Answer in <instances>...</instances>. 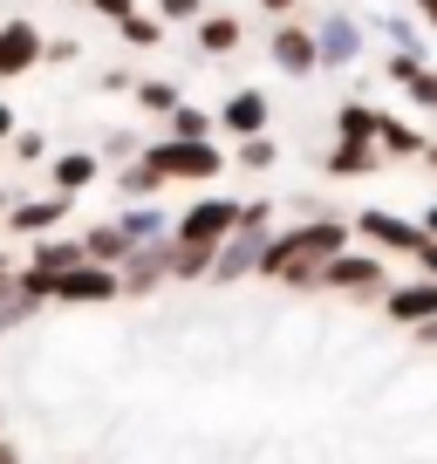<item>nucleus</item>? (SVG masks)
I'll use <instances>...</instances> for the list:
<instances>
[{
	"instance_id": "f257e3e1",
	"label": "nucleus",
	"mask_w": 437,
	"mask_h": 464,
	"mask_svg": "<svg viewBox=\"0 0 437 464\" xmlns=\"http://www.w3.org/2000/svg\"><path fill=\"white\" fill-rule=\"evenodd\" d=\"M349 246V218H301V226L267 232L260 260H253V280H274V287L307 294L321 280V266Z\"/></svg>"
},
{
	"instance_id": "f03ea898",
	"label": "nucleus",
	"mask_w": 437,
	"mask_h": 464,
	"mask_svg": "<svg viewBox=\"0 0 437 464\" xmlns=\"http://www.w3.org/2000/svg\"><path fill=\"white\" fill-rule=\"evenodd\" d=\"M137 158H144L164 185H212L218 171H233L218 137H199V144H185V137H158V144H144Z\"/></svg>"
},
{
	"instance_id": "7ed1b4c3",
	"label": "nucleus",
	"mask_w": 437,
	"mask_h": 464,
	"mask_svg": "<svg viewBox=\"0 0 437 464\" xmlns=\"http://www.w3.org/2000/svg\"><path fill=\"white\" fill-rule=\"evenodd\" d=\"M390 280H396V274H390V260H383V253H369V246H355V239H349V246H342L335 260L321 266V280H315V287L342 294V301H369V307H376Z\"/></svg>"
},
{
	"instance_id": "20e7f679",
	"label": "nucleus",
	"mask_w": 437,
	"mask_h": 464,
	"mask_svg": "<svg viewBox=\"0 0 437 464\" xmlns=\"http://www.w3.org/2000/svg\"><path fill=\"white\" fill-rule=\"evenodd\" d=\"M307 28H315V69H355L369 55V28H363L355 7H328Z\"/></svg>"
},
{
	"instance_id": "39448f33",
	"label": "nucleus",
	"mask_w": 437,
	"mask_h": 464,
	"mask_svg": "<svg viewBox=\"0 0 437 464\" xmlns=\"http://www.w3.org/2000/svg\"><path fill=\"white\" fill-rule=\"evenodd\" d=\"M349 239H355V246H369V253H383V260H410L423 232H417V218L390 212V205H363V212L349 218Z\"/></svg>"
},
{
	"instance_id": "423d86ee",
	"label": "nucleus",
	"mask_w": 437,
	"mask_h": 464,
	"mask_svg": "<svg viewBox=\"0 0 437 464\" xmlns=\"http://www.w3.org/2000/svg\"><path fill=\"white\" fill-rule=\"evenodd\" d=\"M233 218H239V198H226V191H199L185 212H171V239H178V246H205V253H212L218 239L233 232Z\"/></svg>"
},
{
	"instance_id": "0eeeda50",
	"label": "nucleus",
	"mask_w": 437,
	"mask_h": 464,
	"mask_svg": "<svg viewBox=\"0 0 437 464\" xmlns=\"http://www.w3.org/2000/svg\"><path fill=\"white\" fill-rule=\"evenodd\" d=\"M48 301L55 307H110V301H123L117 266H96V260L62 266V274H48Z\"/></svg>"
},
{
	"instance_id": "6e6552de",
	"label": "nucleus",
	"mask_w": 437,
	"mask_h": 464,
	"mask_svg": "<svg viewBox=\"0 0 437 464\" xmlns=\"http://www.w3.org/2000/svg\"><path fill=\"white\" fill-rule=\"evenodd\" d=\"M212 130H218V144H239V137H260V130H274V96L267 89H233V96L212 110Z\"/></svg>"
},
{
	"instance_id": "1a4fd4ad",
	"label": "nucleus",
	"mask_w": 437,
	"mask_h": 464,
	"mask_svg": "<svg viewBox=\"0 0 437 464\" xmlns=\"http://www.w3.org/2000/svg\"><path fill=\"white\" fill-rule=\"evenodd\" d=\"M42 42H48V28L34 14H7L0 21V82H21V75L42 69Z\"/></svg>"
},
{
	"instance_id": "9d476101",
	"label": "nucleus",
	"mask_w": 437,
	"mask_h": 464,
	"mask_svg": "<svg viewBox=\"0 0 437 464\" xmlns=\"http://www.w3.org/2000/svg\"><path fill=\"white\" fill-rule=\"evenodd\" d=\"M267 232H274V226H233V232L212 246V266H205V280H212V287H233V280H247L253 260H260V246H267Z\"/></svg>"
},
{
	"instance_id": "9b49d317",
	"label": "nucleus",
	"mask_w": 437,
	"mask_h": 464,
	"mask_svg": "<svg viewBox=\"0 0 437 464\" xmlns=\"http://www.w3.org/2000/svg\"><path fill=\"white\" fill-rule=\"evenodd\" d=\"M267 62H274L280 75H315V28H307L301 14L294 21H267Z\"/></svg>"
},
{
	"instance_id": "f8f14e48",
	"label": "nucleus",
	"mask_w": 437,
	"mask_h": 464,
	"mask_svg": "<svg viewBox=\"0 0 437 464\" xmlns=\"http://www.w3.org/2000/svg\"><path fill=\"white\" fill-rule=\"evenodd\" d=\"M0 218H7V232H21V239H42V232H55V226H69V218H75V198L42 191V198H15Z\"/></svg>"
},
{
	"instance_id": "ddd939ff",
	"label": "nucleus",
	"mask_w": 437,
	"mask_h": 464,
	"mask_svg": "<svg viewBox=\"0 0 437 464\" xmlns=\"http://www.w3.org/2000/svg\"><path fill=\"white\" fill-rule=\"evenodd\" d=\"M383 321H396V328H417V321H431L437 314V280H390V287H383Z\"/></svg>"
},
{
	"instance_id": "4468645a",
	"label": "nucleus",
	"mask_w": 437,
	"mask_h": 464,
	"mask_svg": "<svg viewBox=\"0 0 437 464\" xmlns=\"http://www.w3.org/2000/svg\"><path fill=\"white\" fill-rule=\"evenodd\" d=\"M363 28H369V42H383V48H396V55H423L431 62V34H423V21L417 14H396V7H383V14H363Z\"/></svg>"
},
{
	"instance_id": "2eb2a0df",
	"label": "nucleus",
	"mask_w": 437,
	"mask_h": 464,
	"mask_svg": "<svg viewBox=\"0 0 437 464\" xmlns=\"http://www.w3.org/2000/svg\"><path fill=\"white\" fill-rule=\"evenodd\" d=\"M164 246H171V232H164V239H151V246H131V253L117 260V287H123V294H158L164 280H171Z\"/></svg>"
},
{
	"instance_id": "dca6fc26",
	"label": "nucleus",
	"mask_w": 437,
	"mask_h": 464,
	"mask_svg": "<svg viewBox=\"0 0 437 464\" xmlns=\"http://www.w3.org/2000/svg\"><path fill=\"white\" fill-rule=\"evenodd\" d=\"M321 171L328 178H342V185H355V178H376V171H390V158H383L369 137H335L328 144V158H321Z\"/></svg>"
},
{
	"instance_id": "f3484780",
	"label": "nucleus",
	"mask_w": 437,
	"mask_h": 464,
	"mask_svg": "<svg viewBox=\"0 0 437 464\" xmlns=\"http://www.w3.org/2000/svg\"><path fill=\"white\" fill-rule=\"evenodd\" d=\"M42 171H48V191H62V198H83V191L96 185V178L110 171V164H102L96 150H55V158H48Z\"/></svg>"
},
{
	"instance_id": "a211bd4d",
	"label": "nucleus",
	"mask_w": 437,
	"mask_h": 464,
	"mask_svg": "<svg viewBox=\"0 0 437 464\" xmlns=\"http://www.w3.org/2000/svg\"><path fill=\"white\" fill-rule=\"evenodd\" d=\"M191 42H199V55H233V48L239 42H247V21H239V14H226V7H205V14L199 21H191Z\"/></svg>"
},
{
	"instance_id": "6ab92c4d",
	"label": "nucleus",
	"mask_w": 437,
	"mask_h": 464,
	"mask_svg": "<svg viewBox=\"0 0 437 464\" xmlns=\"http://www.w3.org/2000/svg\"><path fill=\"white\" fill-rule=\"evenodd\" d=\"M117 232L131 239V246H151V239H164L171 232V212H164V198H137L117 212Z\"/></svg>"
},
{
	"instance_id": "aec40b11",
	"label": "nucleus",
	"mask_w": 437,
	"mask_h": 464,
	"mask_svg": "<svg viewBox=\"0 0 437 464\" xmlns=\"http://www.w3.org/2000/svg\"><path fill=\"white\" fill-rule=\"evenodd\" d=\"M376 150L390 164H417V150H423V130L410 123V116H390L383 110V123H376Z\"/></svg>"
},
{
	"instance_id": "412c9836",
	"label": "nucleus",
	"mask_w": 437,
	"mask_h": 464,
	"mask_svg": "<svg viewBox=\"0 0 437 464\" xmlns=\"http://www.w3.org/2000/svg\"><path fill=\"white\" fill-rule=\"evenodd\" d=\"M110 191H117V205H137V198H164V178L151 171L144 158H131V164H117V171H110Z\"/></svg>"
},
{
	"instance_id": "4be33fe9",
	"label": "nucleus",
	"mask_w": 437,
	"mask_h": 464,
	"mask_svg": "<svg viewBox=\"0 0 437 464\" xmlns=\"http://www.w3.org/2000/svg\"><path fill=\"white\" fill-rule=\"evenodd\" d=\"M75 246H83V260H96V266H117L123 253H131V239L117 232V218H102V226H83V232H75Z\"/></svg>"
},
{
	"instance_id": "5701e85b",
	"label": "nucleus",
	"mask_w": 437,
	"mask_h": 464,
	"mask_svg": "<svg viewBox=\"0 0 437 464\" xmlns=\"http://www.w3.org/2000/svg\"><path fill=\"white\" fill-rule=\"evenodd\" d=\"M226 164H233V171H274V164H280V137L274 130L239 137V144H226Z\"/></svg>"
},
{
	"instance_id": "b1692460",
	"label": "nucleus",
	"mask_w": 437,
	"mask_h": 464,
	"mask_svg": "<svg viewBox=\"0 0 437 464\" xmlns=\"http://www.w3.org/2000/svg\"><path fill=\"white\" fill-rule=\"evenodd\" d=\"M131 96H137V110H144V116H171L178 102H185V89H178L171 75H137Z\"/></svg>"
},
{
	"instance_id": "393cba45",
	"label": "nucleus",
	"mask_w": 437,
	"mask_h": 464,
	"mask_svg": "<svg viewBox=\"0 0 437 464\" xmlns=\"http://www.w3.org/2000/svg\"><path fill=\"white\" fill-rule=\"evenodd\" d=\"M376 123H383V110H376L369 96L335 102V137H369V144H376Z\"/></svg>"
},
{
	"instance_id": "a878e982",
	"label": "nucleus",
	"mask_w": 437,
	"mask_h": 464,
	"mask_svg": "<svg viewBox=\"0 0 437 464\" xmlns=\"http://www.w3.org/2000/svg\"><path fill=\"white\" fill-rule=\"evenodd\" d=\"M83 260V246L75 239H62V232H42V239H28V266H42V274H62V266Z\"/></svg>"
},
{
	"instance_id": "bb28decb",
	"label": "nucleus",
	"mask_w": 437,
	"mask_h": 464,
	"mask_svg": "<svg viewBox=\"0 0 437 464\" xmlns=\"http://www.w3.org/2000/svg\"><path fill=\"white\" fill-rule=\"evenodd\" d=\"M117 34H123V48H137V55H144V48H164V21L151 14V7L123 14V21H117Z\"/></svg>"
},
{
	"instance_id": "cd10ccee",
	"label": "nucleus",
	"mask_w": 437,
	"mask_h": 464,
	"mask_svg": "<svg viewBox=\"0 0 437 464\" xmlns=\"http://www.w3.org/2000/svg\"><path fill=\"white\" fill-rule=\"evenodd\" d=\"M164 137H185V144H199V137H218V130H212V110H199V102H178V110L164 116Z\"/></svg>"
},
{
	"instance_id": "c85d7f7f",
	"label": "nucleus",
	"mask_w": 437,
	"mask_h": 464,
	"mask_svg": "<svg viewBox=\"0 0 437 464\" xmlns=\"http://www.w3.org/2000/svg\"><path fill=\"white\" fill-rule=\"evenodd\" d=\"M0 150H7V158H15L21 171H42V164H48V137H42V130H15Z\"/></svg>"
},
{
	"instance_id": "c756f323",
	"label": "nucleus",
	"mask_w": 437,
	"mask_h": 464,
	"mask_svg": "<svg viewBox=\"0 0 437 464\" xmlns=\"http://www.w3.org/2000/svg\"><path fill=\"white\" fill-rule=\"evenodd\" d=\"M164 266H171V280H205V266H212V253L205 246H164Z\"/></svg>"
},
{
	"instance_id": "7c9ffc66",
	"label": "nucleus",
	"mask_w": 437,
	"mask_h": 464,
	"mask_svg": "<svg viewBox=\"0 0 437 464\" xmlns=\"http://www.w3.org/2000/svg\"><path fill=\"white\" fill-rule=\"evenodd\" d=\"M403 96H410V110H417V116H437V62H423V69L410 75Z\"/></svg>"
},
{
	"instance_id": "2f4dec72",
	"label": "nucleus",
	"mask_w": 437,
	"mask_h": 464,
	"mask_svg": "<svg viewBox=\"0 0 437 464\" xmlns=\"http://www.w3.org/2000/svg\"><path fill=\"white\" fill-rule=\"evenodd\" d=\"M137 150H144V137H137V130H110V137L96 144V158H102V164H131Z\"/></svg>"
},
{
	"instance_id": "473e14b6",
	"label": "nucleus",
	"mask_w": 437,
	"mask_h": 464,
	"mask_svg": "<svg viewBox=\"0 0 437 464\" xmlns=\"http://www.w3.org/2000/svg\"><path fill=\"white\" fill-rule=\"evenodd\" d=\"M151 14H158L164 28H191V21L205 14V0H151Z\"/></svg>"
},
{
	"instance_id": "72a5a7b5",
	"label": "nucleus",
	"mask_w": 437,
	"mask_h": 464,
	"mask_svg": "<svg viewBox=\"0 0 437 464\" xmlns=\"http://www.w3.org/2000/svg\"><path fill=\"white\" fill-rule=\"evenodd\" d=\"M376 69H383V82H390V89H403V82H410V75H417V69H423V55H396V48H390V55H383V62H376Z\"/></svg>"
},
{
	"instance_id": "f704fd0d",
	"label": "nucleus",
	"mask_w": 437,
	"mask_h": 464,
	"mask_svg": "<svg viewBox=\"0 0 437 464\" xmlns=\"http://www.w3.org/2000/svg\"><path fill=\"white\" fill-rule=\"evenodd\" d=\"M75 55H83L75 34H48V42H42V62H55V69H62V62H75Z\"/></svg>"
},
{
	"instance_id": "c9c22d12",
	"label": "nucleus",
	"mask_w": 437,
	"mask_h": 464,
	"mask_svg": "<svg viewBox=\"0 0 437 464\" xmlns=\"http://www.w3.org/2000/svg\"><path fill=\"white\" fill-rule=\"evenodd\" d=\"M233 226H274V198H239V218Z\"/></svg>"
},
{
	"instance_id": "e433bc0d",
	"label": "nucleus",
	"mask_w": 437,
	"mask_h": 464,
	"mask_svg": "<svg viewBox=\"0 0 437 464\" xmlns=\"http://www.w3.org/2000/svg\"><path fill=\"white\" fill-rule=\"evenodd\" d=\"M83 7H89L96 21H110V28H117L123 14H137V0H83Z\"/></svg>"
},
{
	"instance_id": "4c0bfd02",
	"label": "nucleus",
	"mask_w": 437,
	"mask_h": 464,
	"mask_svg": "<svg viewBox=\"0 0 437 464\" xmlns=\"http://www.w3.org/2000/svg\"><path fill=\"white\" fill-rule=\"evenodd\" d=\"M137 69H102V96H131Z\"/></svg>"
},
{
	"instance_id": "58836bf2",
	"label": "nucleus",
	"mask_w": 437,
	"mask_h": 464,
	"mask_svg": "<svg viewBox=\"0 0 437 464\" xmlns=\"http://www.w3.org/2000/svg\"><path fill=\"white\" fill-rule=\"evenodd\" d=\"M410 260H417L423 280H437V239H417V253H410Z\"/></svg>"
},
{
	"instance_id": "ea45409f",
	"label": "nucleus",
	"mask_w": 437,
	"mask_h": 464,
	"mask_svg": "<svg viewBox=\"0 0 437 464\" xmlns=\"http://www.w3.org/2000/svg\"><path fill=\"white\" fill-rule=\"evenodd\" d=\"M253 7H260L267 21H294V14H301V0H253Z\"/></svg>"
},
{
	"instance_id": "a19ab883",
	"label": "nucleus",
	"mask_w": 437,
	"mask_h": 464,
	"mask_svg": "<svg viewBox=\"0 0 437 464\" xmlns=\"http://www.w3.org/2000/svg\"><path fill=\"white\" fill-rule=\"evenodd\" d=\"M403 7H410V14H417V21H423V34H431V42H437V0H403Z\"/></svg>"
},
{
	"instance_id": "79ce46f5",
	"label": "nucleus",
	"mask_w": 437,
	"mask_h": 464,
	"mask_svg": "<svg viewBox=\"0 0 437 464\" xmlns=\"http://www.w3.org/2000/svg\"><path fill=\"white\" fill-rule=\"evenodd\" d=\"M15 130H21V123H15V102L0 96V144H7V137H15Z\"/></svg>"
},
{
	"instance_id": "37998d69",
	"label": "nucleus",
	"mask_w": 437,
	"mask_h": 464,
	"mask_svg": "<svg viewBox=\"0 0 437 464\" xmlns=\"http://www.w3.org/2000/svg\"><path fill=\"white\" fill-rule=\"evenodd\" d=\"M417 232H423V239H437V198H431V205L417 212Z\"/></svg>"
},
{
	"instance_id": "c03bdc74",
	"label": "nucleus",
	"mask_w": 437,
	"mask_h": 464,
	"mask_svg": "<svg viewBox=\"0 0 437 464\" xmlns=\"http://www.w3.org/2000/svg\"><path fill=\"white\" fill-rule=\"evenodd\" d=\"M15 266H21V260H7V253H0V301L15 294Z\"/></svg>"
},
{
	"instance_id": "a18cd8bd",
	"label": "nucleus",
	"mask_w": 437,
	"mask_h": 464,
	"mask_svg": "<svg viewBox=\"0 0 437 464\" xmlns=\"http://www.w3.org/2000/svg\"><path fill=\"white\" fill-rule=\"evenodd\" d=\"M410 334H417L423 348H437V314H431V321H417V328H410Z\"/></svg>"
},
{
	"instance_id": "49530a36",
	"label": "nucleus",
	"mask_w": 437,
	"mask_h": 464,
	"mask_svg": "<svg viewBox=\"0 0 437 464\" xmlns=\"http://www.w3.org/2000/svg\"><path fill=\"white\" fill-rule=\"evenodd\" d=\"M417 164H423V171H437V137H423V150H417Z\"/></svg>"
},
{
	"instance_id": "de8ad7c7",
	"label": "nucleus",
	"mask_w": 437,
	"mask_h": 464,
	"mask_svg": "<svg viewBox=\"0 0 437 464\" xmlns=\"http://www.w3.org/2000/svg\"><path fill=\"white\" fill-rule=\"evenodd\" d=\"M0 464H21V450H15V444H7V437H0Z\"/></svg>"
},
{
	"instance_id": "09e8293b",
	"label": "nucleus",
	"mask_w": 437,
	"mask_h": 464,
	"mask_svg": "<svg viewBox=\"0 0 437 464\" xmlns=\"http://www.w3.org/2000/svg\"><path fill=\"white\" fill-rule=\"evenodd\" d=\"M7 205H15V191H7V185H0V212H7Z\"/></svg>"
},
{
	"instance_id": "8fccbe9b",
	"label": "nucleus",
	"mask_w": 437,
	"mask_h": 464,
	"mask_svg": "<svg viewBox=\"0 0 437 464\" xmlns=\"http://www.w3.org/2000/svg\"><path fill=\"white\" fill-rule=\"evenodd\" d=\"M15 7H34V0H15Z\"/></svg>"
},
{
	"instance_id": "3c124183",
	"label": "nucleus",
	"mask_w": 437,
	"mask_h": 464,
	"mask_svg": "<svg viewBox=\"0 0 437 464\" xmlns=\"http://www.w3.org/2000/svg\"><path fill=\"white\" fill-rule=\"evenodd\" d=\"M75 7H83V0H75Z\"/></svg>"
}]
</instances>
